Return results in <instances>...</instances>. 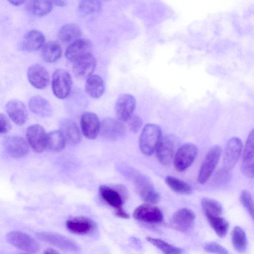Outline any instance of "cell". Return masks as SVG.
<instances>
[{
  "label": "cell",
  "mask_w": 254,
  "mask_h": 254,
  "mask_svg": "<svg viewBox=\"0 0 254 254\" xmlns=\"http://www.w3.org/2000/svg\"><path fill=\"white\" fill-rule=\"evenodd\" d=\"M161 129L153 124H147L143 127L139 138L141 151L146 156L151 155L156 150L161 139Z\"/></svg>",
  "instance_id": "cell-1"
},
{
  "label": "cell",
  "mask_w": 254,
  "mask_h": 254,
  "mask_svg": "<svg viewBox=\"0 0 254 254\" xmlns=\"http://www.w3.org/2000/svg\"><path fill=\"white\" fill-rule=\"evenodd\" d=\"M128 173L131 175L129 177L133 180L138 194L144 201L151 204H155L159 201V193L146 177L132 170Z\"/></svg>",
  "instance_id": "cell-2"
},
{
  "label": "cell",
  "mask_w": 254,
  "mask_h": 254,
  "mask_svg": "<svg viewBox=\"0 0 254 254\" xmlns=\"http://www.w3.org/2000/svg\"><path fill=\"white\" fill-rule=\"evenodd\" d=\"M52 87L53 93L58 98L63 99L70 94L72 80L70 74L62 68L56 69L52 76Z\"/></svg>",
  "instance_id": "cell-3"
},
{
  "label": "cell",
  "mask_w": 254,
  "mask_h": 254,
  "mask_svg": "<svg viewBox=\"0 0 254 254\" xmlns=\"http://www.w3.org/2000/svg\"><path fill=\"white\" fill-rule=\"evenodd\" d=\"M221 152L218 145H214L209 149L199 171L197 180L200 184H205L210 178L219 161Z\"/></svg>",
  "instance_id": "cell-4"
},
{
  "label": "cell",
  "mask_w": 254,
  "mask_h": 254,
  "mask_svg": "<svg viewBox=\"0 0 254 254\" xmlns=\"http://www.w3.org/2000/svg\"><path fill=\"white\" fill-rule=\"evenodd\" d=\"M38 239L54 246L62 250L69 252H77L79 247L72 240L61 234L48 231H41L36 233Z\"/></svg>",
  "instance_id": "cell-5"
},
{
  "label": "cell",
  "mask_w": 254,
  "mask_h": 254,
  "mask_svg": "<svg viewBox=\"0 0 254 254\" xmlns=\"http://www.w3.org/2000/svg\"><path fill=\"white\" fill-rule=\"evenodd\" d=\"M197 154L196 146L192 143H186L177 150L174 159L175 169L179 172L187 170L193 162Z\"/></svg>",
  "instance_id": "cell-6"
},
{
  "label": "cell",
  "mask_w": 254,
  "mask_h": 254,
  "mask_svg": "<svg viewBox=\"0 0 254 254\" xmlns=\"http://www.w3.org/2000/svg\"><path fill=\"white\" fill-rule=\"evenodd\" d=\"M6 239L11 245L26 252L34 253L39 250L36 241L30 235L22 232H10L6 235Z\"/></svg>",
  "instance_id": "cell-7"
},
{
  "label": "cell",
  "mask_w": 254,
  "mask_h": 254,
  "mask_svg": "<svg viewBox=\"0 0 254 254\" xmlns=\"http://www.w3.org/2000/svg\"><path fill=\"white\" fill-rule=\"evenodd\" d=\"M134 218L149 224L159 223L163 220L160 209L151 203H144L138 206L133 212Z\"/></svg>",
  "instance_id": "cell-8"
},
{
  "label": "cell",
  "mask_w": 254,
  "mask_h": 254,
  "mask_svg": "<svg viewBox=\"0 0 254 254\" xmlns=\"http://www.w3.org/2000/svg\"><path fill=\"white\" fill-rule=\"evenodd\" d=\"M243 144L236 137L230 138L227 142L223 154V168L230 171L237 163L241 155Z\"/></svg>",
  "instance_id": "cell-9"
},
{
  "label": "cell",
  "mask_w": 254,
  "mask_h": 254,
  "mask_svg": "<svg viewBox=\"0 0 254 254\" xmlns=\"http://www.w3.org/2000/svg\"><path fill=\"white\" fill-rule=\"evenodd\" d=\"M136 107V99L131 94L120 95L115 104V113L118 120L126 122L132 116Z\"/></svg>",
  "instance_id": "cell-10"
},
{
  "label": "cell",
  "mask_w": 254,
  "mask_h": 254,
  "mask_svg": "<svg viewBox=\"0 0 254 254\" xmlns=\"http://www.w3.org/2000/svg\"><path fill=\"white\" fill-rule=\"evenodd\" d=\"M26 136L28 144L35 152H41L46 147L47 134L41 126L35 124L29 126Z\"/></svg>",
  "instance_id": "cell-11"
},
{
  "label": "cell",
  "mask_w": 254,
  "mask_h": 254,
  "mask_svg": "<svg viewBox=\"0 0 254 254\" xmlns=\"http://www.w3.org/2000/svg\"><path fill=\"white\" fill-rule=\"evenodd\" d=\"M96 66V58L92 54L89 53L73 62V73L78 78H87L92 75Z\"/></svg>",
  "instance_id": "cell-12"
},
{
  "label": "cell",
  "mask_w": 254,
  "mask_h": 254,
  "mask_svg": "<svg viewBox=\"0 0 254 254\" xmlns=\"http://www.w3.org/2000/svg\"><path fill=\"white\" fill-rule=\"evenodd\" d=\"M195 217V214L191 210L183 208L173 214L170 220V225L174 229L186 232L191 227Z\"/></svg>",
  "instance_id": "cell-13"
},
{
  "label": "cell",
  "mask_w": 254,
  "mask_h": 254,
  "mask_svg": "<svg viewBox=\"0 0 254 254\" xmlns=\"http://www.w3.org/2000/svg\"><path fill=\"white\" fill-rule=\"evenodd\" d=\"M4 145L7 153L15 158L24 157L29 152L28 143L21 136L6 137L4 140Z\"/></svg>",
  "instance_id": "cell-14"
},
{
  "label": "cell",
  "mask_w": 254,
  "mask_h": 254,
  "mask_svg": "<svg viewBox=\"0 0 254 254\" xmlns=\"http://www.w3.org/2000/svg\"><path fill=\"white\" fill-rule=\"evenodd\" d=\"M100 132L106 139L116 140L124 135L125 128L121 121L107 118L101 123Z\"/></svg>",
  "instance_id": "cell-15"
},
{
  "label": "cell",
  "mask_w": 254,
  "mask_h": 254,
  "mask_svg": "<svg viewBox=\"0 0 254 254\" xmlns=\"http://www.w3.org/2000/svg\"><path fill=\"white\" fill-rule=\"evenodd\" d=\"M101 123L98 116L92 112L84 113L80 119L81 130L84 135L90 139H94L100 132Z\"/></svg>",
  "instance_id": "cell-16"
},
{
  "label": "cell",
  "mask_w": 254,
  "mask_h": 254,
  "mask_svg": "<svg viewBox=\"0 0 254 254\" xmlns=\"http://www.w3.org/2000/svg\"><path fill=\"white\" fill-rule=\"evenodd\" d=\"M69 231L76 235H83L90 233L96 228L95 222L84 217H76L67 220L65 223Z\"/></svg>",
  "instance_id": "cell-17"
},
{
  "label": "cell",
  "mask_w": 254,
  "mask_h": 254,
  "mask_svg": "<svg viewBox=\"0 0 254 254\" xmlns=\"http://www.w3.org/2000/svg\"><path fill=\"white\" fill-rule=\"evenodd\" d=\"M27 77L30 84L37 89H44L49 83V75L48 71L43 66L38 64L29 67Z\"/></svg>",
  "instance_id": "cell-18"
},
{
  "label": "cell",
  "mask_w": 254,
  "mask_h": 254,
  "mask_svg": "<svg viewBox=\"0 0 254 254\" xmlns=\"http://www.w3.org/2000/svg\"><path fill=\"white\" fill-rule=\"evenodd\" d=\"M174 149V142L170 136L161 138L156 149L159 161L163 165H170L173 161Z\"/></svg>",
  "instance_id": "cell-19"
},
{
  "label": "cell",
  "mask_w": 254,
  "mask_h": 254,
  "mask_svg": "<svg viewBox=\"0 0 254 254\" xmlns=\"http://www.w3.org/2000/svg\"><path fill=\"white\" fill-rule=\"evenodd\" d=\"M5 110L9 118L15 124L21 126L28 117L27 108L23 103L18 100H11L5 105Z\"/></svg>",
  "instance_id": "cell-20"
},
{
  "label": "cell",
  "mask_w": 254,
  "mask_h": 254,
  "mask_svg": "<svg viewBox=\"0 0 254 254\" xmlns=\"http://www.w3.org/2000/svg\"><path fill=\"white\" fill-rule=\"evenodd\" d=\"M60 127V130L68 143L70 145H76L80 142L81 132L74 121L68 119H64L61 121Z\"/></svg>",
  "instance_id": "cell-21"
},
{
  "label": "cell",
  "mask_w": 254,
  "mask_h": 254,
  "mask_svg": "<svg viewBox=\"0 0 254 254\" xmlns=\"http://www.w3.org/2000/svg\"><path fill=\"white\" fill-rule=\"evenodd\" d=\"M91 42L87 39L80 38L72 42L67 48L65 56L69 61L74 62L81 57L90 53Z\"/></svg>",
  "instance_id": "cell-22"
},
{
  "label": "cell",
  "mask_w": 254,
  "mask_h": 254,
  "mask_svg": "<svg viewBox=\"0 0 254 254\" xmlns=\"http://www.w3.org/2000/svg\"><path fill=\"white\" fill-rule=\"evenodd\" d=\"M99 192L102 198L115 210L123 208V197L116 189L107 185H101Z\"/></svg>",
  "instance_id": "cell-23"
},
{
  "label": "cell",
  "mask_w": 254,
  "mask_h": 254,
  "mask_svg": "<svg viewBox=\"0 0 254 254\" xmlns=\"http://www.w3.org/2000/svg\"><path fill=\"white\" fill-rule=\"evenodd\" d=\"M31 112L42 117H49L52 114V107L49 102L40 96H34L30 98L28 103Z\"/></svg>",
  "instance_id": "cell-24"
},
{
  "label": "cell",
  "mask_w": 254,
  "mask_h": 254,
  "mask_svg": "<svg viewBox=\"0 0 254 254\" xmlns=\"http://www.w3.org/2000/svg\"><path fill=\"white\" fill-rule=\"evenodd\" d=\"M45 40V36L41 32L33 29L27 32L25 35L23 47L27 51H37L44 46Z\"/></svg>",
  "instance_id": "cell-25"
},
{
  "label": "cell",
  "mask_w": 254,
  "mask_h": 254,
  "mask_svg": "<svg viewBox=\"0 0 254 254\" xmlns=\"http://www.w3.org/2000/svg\"><path fill=\"white\" fill-rule=\"evenodd\" d=\"M85 88L86 93L91 97L97 99L103 94L105 84L101 77L97 74H94L87 78Z\"/></svg>",
  "instance_id": "cell-26"
},
{
  "label": "cell",
  "mask_w": 254,
  "mask_h": 254,
  "mask_svg": "<svg viewBox=\"0 0 254 254\" xmlns=\"http://www.w3.org/2000/svg\"><path fill=\"white\" fill-rule=\"evenodd\" d=\"M81 31L74 23H67L62 26L58 33L59 39L64 43H69L80 39Z\"/></svg>",
  "instance_id": "cell-27"
},
{
  "label": "cell",
  "mask_w": 254,
  "mask_h": 254,
  "mask_svg": "<svg viewBox=\"0 0 254 254\" xmlns=\"http://www.w3.org/2000/svg\"><path fill=\"white\" fill-rule=\"evenodd\" d=\"M62 54L61 46L56 42L49 41L42 47L41 55L44 61L54 63L60 58Z\"/></svg>",
  "instance_id": "cell-28"
},
{
  "label": "cell",
  "mask_w": 254,
  "mask_h": 254,
  "mask_svg": "<svg viewBox=\"0 0 254 254\" xmlns=\"http://www.w3.org/2000/svg\"><path fill=\"white\" fill-rule=\"evenodd\" d=\"M53 4L52 1L31 0L26 4V8L32 15L43 16L51 12Z\"/></svg>",
  "instance_id": "cell-29"
},
{
  "label": "cell",
  "mask_w": 254,
  "mask_h": 254,
  "mask_svg": "<svg viewBox=\"0 0 254 254\" xmlns=\"http://www.w3.org/2000/svg\"><path fill=\"white\" fill-rule=\"evenodd\" d=\"M66 141L60 130L52 131L47 134L46 147L55 152L63 150Z\"/></svg>",
  "instance_id": "cell-30"
},
{
  "label": "cell",
  "mask_w": 254,
  "mask_h": 254,
  "mask_svg": "<svg viewBox=\"0 0 254 254\" xmlns=\"http://www.w3.org/2000/svg\"><path fill=\"white\" fill-rule=\"evenodd\" d=\"M231 242L234 248L240 253L246 251L247 247V238L245 232L240 226L234 227L231 236Z\"/></svg>",
  "instance_id": "cell-31"
},
{
  "label": "cell",
  "mask_w": 254,
  "mask_h": 254,
  "mask_svg": "<svg viewBox=\"0 0 254 254\" xmlns=\"http://www.w3.org/2000/svg\"><path fill=\"white\" fill-rule=\"evenodd\" d=\"M209 225L216 235L220 237H224L227 234L229 223L224 218L219 216L206 217Z\"/></svg>",
  "instance_id": "cell-32"
},
{
  "label": "cell",
  "mask_w": 254,
  "mask_h": 254,
  "mask_svg": "<svg viewBox=\"0 0 254 254\" xmlns=\"http://www.w3.org/2000/svg\"><path fill=\"white\" fill-rule=\"evenodd\" d=\"M165 182L172 190L177 193L188 195L192 192V188L190 185L174 176H166Z\"/></svg>",
  "instance_id": "cell-33"
},
{
  "label": "cell",
  "mask_w": 254,
  "mask_h": 254,
  "mask_svg": "<svg viewBox=\"0 0 254 254\" xmlns=\"http://www.w3.org/2000/svg\"><path fill=\"white\" fill-rule=\"evenodd\" d=\"M201 205L205 217L219 216L222 213L221 204L215 199L204 197L201 201Z\"/></svg>",
  "instance_id": "cell-34"
},
{
  "label": "cell",
  "mask_w": 254,
  "mask_h": 254,
  "mask_svg": "<svg viewBox=\"0 0 254 254\" xmlns=\"http://www.w3.org/2000/svg\"><path fill=\"white\" fill-rule=\"evenodd\" d=\"M146 240L161 251L164 254H182L183 250L173 246L163 240L147 237Z\"/></svg>",
  "instance_id": "cell-35"
},
{
  "label": "cell",
  "mask_w": 254,
  "mask_h": 254,
  "mask_svg": "<svg viewBox=\"0 0 254 254\" xmlns=\"http://www.w3.org/2000/svg\"><path fill=\"white\" fill-rule=\"evenodd\" d=\"M101 7V3L98 0H82L78 5L79 11L85 15L96 14L100 11Z\"/></svg>",
  "instance_id": "cell-36"
},
{
  "label": "cell",
  "mask_w": 254,
  "mask_h": 254,
  "mask_svg": "<svg viewBox=\"0 0 254 254\" xmlns=\"http://www.w3.org/2000/svg\"><path fill=\"white\" fill-rule=\"evenodd\" d=\"M240 201L248 213L254 221V201L247 190H243L240 195Z\"/></svg>",
  "instance_id": "cell-37"
},
{
  "label": "cell",
  "mask_w": 254,
  "mask_h": 254,
  "mask_svg": "<svg viewBox=\"0 0 254 254\" xmlns=\"http://www.w3.org/2000/svg\"><path fill=\"white\" fill-rule=\"evenodd\" d=\"M241 170L245 176L254 178V154L243 157Z\"/></svg>",
  "instance_id": "cell-38"
},
{
  "label": "cell",
  "mask_w": 254,
  "mask_h": 254,
  "mask_svg": "<svg viewBox=\"0 0 254 254\" xmlns=\"http://www.w3.org/2000/svg\"><path fill=\"white\" fill-rule=\"evenodd\" d=\"M230 177V171L222 168L215 174L212 179V185L214 187H220L226 183Z\"/></svg>",
  "instance_id": "cell-39"
},
{
  "label": "cell",
  "mask_w": 254,
  "mask_h": 254,
  "mask_svg": "<svg viewBox=\"0 0 254 254\" xmlns=\"http://www.w3.org/2000/svg\"><path fill=\"white\" fill-rule=\"evenodd\" d=\"M203 250L208 253L214 254H228V251L222 245L215 242L205 243L203 246Z\"/></svg>",
  "instance_id": "cell-40"
},
{
  "label": "cell",
  "mask_w": 254,
  "mask_h": 254,
  "mask_svg": "<svg viewBox=\"0 0 254 254\" xmlns=\"http://www.w3.org/2000/svg\"><path fill=\"white\" fill-rule=\"evenodd\" d=\"M127 122L129 129L134 133L140 129L142 124L141 118L136 115L131 116Z\"/></svg>",
  "instance_id": "cell-41"
},
{
  "label": "cell",
  "mask_w": 254,
  "mask_h": 254,
  "mask_svg": "<svg viewBox=\"0 0 254 254\" xmlns=\"http://www.w3.org/2000/svg\"><path fill=\"white\" fill-rule=\"evenodd\" d=\"M254 154V128L250 132L246 142L243 157Z\"/></svg>",
  "instance_id": "cell-42"
},
{
  "label": "cell",
  "mask_w": 254,
  "mask_h": 254,
  "mask_svg": "<svg viewBox=\"0 0 254 254\" xmlns=\"http://www.w3.org/2000/svg\"><path fill=\"white\" fill-rule=\"evenodd\" d=\"M11 128V124L7 118L3 114H0V132L1 133H7Z\"/></svg>",
  "instance_id": "cell-43"
},
{
  "label": "cell",
  "mask_w": 254,
  "mask_h": 254,
  "mask_svg": "<svg viewBox=\"0 0 254 254\" xmlns=\"http://www.w3.org/2000/svg\"><path fill=\"white\" fill-rule=\"evenodd\" d=\"M115 214L116 216L120 218L128 219L129 218V215L123 209V208L115 210Z\"/></svg>",
  "instance_id": "cell-44"
},
{
  "label": "cell",
  "mask_w": 254,
  "mask_h": 254,
  "mask_svg": "<svg viewBox=\"0 0 254 254\" xmlns=\"http://www.w3.org/2000/svg\"><path fill=\"white\" fill-rule=\"evenodd\" d=\"M44 254H60L56 250H55L53 249H52V248H49L44 251Z\"/></svg>",
  "instance_id": "cell-45"
},
{
  "label": "cell",
  "mask_w": 254,
  "mask_h": 254,
  "mask_svg": "<svg viewBox=\"0 0 254 254\" xmlns=\"http://www.w3.org/2000/svg\"><path fill=\"white\" fill-rule=\"evenodd\" d=\"M54 4L60 7L64 6L66 4V2L63 0L53 1Z\"/></svg>",
  "instance_id": "cell-46"
},
{
  "label": "cell",
  "mask_w": 254,
  "mask_h": 254,
  "mask_svg": "<svg viewBox=\"0 0 254 254\" xmlns=\"http://www.w3.org/2000/svg\"><path fill=\"white\" fill-rule=\"evenodd\" d=\"M9 2H10L11 4L15 6H18L23 3H24L25 1L24 0H9Z\"/></svg>",
  "instance_id": "cell-47"
},
{
  "label": "cell",
  "mask_w": 254,
  "mask_h": 254,
  "mask_svg": "<svg viewBox=\"0 0 254 254\" xmlns=\"http://www.w3.org/2000/svg\"></svg>",
  "instance_id": "cell-48"
}]
</instances>
